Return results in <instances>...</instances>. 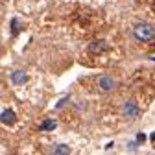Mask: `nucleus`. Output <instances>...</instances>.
Segmentation results:
<instances>
[{
	"mask_svg": "<svg viewBox=\"0 0 155 155\" xmlns=\"http://www.w3.org/2000/svg\"><path fill=\"white\" fill-rule=\"evenodd\" d=\"M133 35H135L137 41L148 43V41H151V39L155 37V28L151 24H148V22H140V24H137L133 28Z\"/></svg>",
	"mask_w": 155,
	"mask_h": 155,
	"instance_id": "1",
	"label": "nucleus"
},
{
	"mask_svg": "<svg viewBox=\"0 0 155 155\" xmlns=\"http://www.w3.org/2000/svg\"><path fill=\"white\" fill-rule=\"evenodd\" d=\"M122 113H124L126 118L133 120V118H139V116H140V107L135 104V102H126L122 105Z\"/></svg>",
	"mask_w": 155,
	"mask_h": 155,
	"instance_id": "2",
	"label": "nucleus"
},
{
	"mask_svg": "<svg viewBox=\"0 0 155 155\" xmlns=\"http://www.w3.org/2000/svg\"><path fill=\"white\" fill-rule=\"evenodd\" d=\"M116 85H118V81H116L114 78H111V76H100L98 78V87L104 92H109V91L116 89Z\"/></svg>",
	"mask_w": 155,
	"mask_h": 155,
	"instance_id": "3",
	"label": "nucleus"
},
{
	"mask_svg": "<svg viewBox=\"0 0 155 155\" xmlns=\"http://www.w3.org/2000/svg\"><path fill=\"white\" fill-rule=\"evenodd\" d=\"M0 122H2L4 126H13L17 122V114L13 109H4L2 113H0Z\"/></svg>",
	"mask_w": 155,
	"mask_h": 155,
	"instance_id": "4",
	"label": "nucleus"
},
{
	"mask_svg": "<svg viewBox=\"0 0 155 155\" xmlns=\"http://www.w3.org/2000/svg\"><path fill=\"white\" fill-rule=\"evenodd\" d=\"M9 80H11L13 85H24L28 81V74L24 70H13L11 76H9Z\"/></svg>",
	"mask_w": 155,
	"mask_h": 155,
	"instance_id": "5",
	"label": "nucleus"
},
{
	"mask_svg": "<svg viewBox=\"0 0 155 155\" xmlns=\"http://www.w3.org/2000/svg\"><path fill=\"white\" fill-rule=\"evenodd\" d=\"M107 50V43L104 41V39H98V41H92L89 45V52L91 54H102Z\"/></svg>",
	"mask_w": 155,
	"mask_h": 155,
	"instance_id": "6",
	"label": "nucleus"
},
{
	"mask_svg": "<svg viewBox=\"0 0 155 155\" xmlns=\"http://www.w3.org/2000/svg\"><path fill=\"white\" fill-rule=\"evenodd\" d=\"M55 127H57V120H54V118H46L39 124V131H54Z\"/></svg>",
	"mask_w": 155,
	"mask_h": 155,
	"instance_id": "7",
	"label": "nucleus"
},
{
	"mask_svg": "<svg viewBox=\"0 0 155 155\" xmlns=\"http://www.w3.org/2000/svg\"><path fill=\"white\" fill-rule=\"evenodd\" d=\"M54 153L55 155H68L70 153V148L67 144H57V146H54Z\"/></svg>",
	"mask_w": 155,
	"mask_h": 155,
	"instance_id": "8",
	"label": "nucleus"
},
{
	"mask_svg": "<svg viewBox=\"0 0 155 155\" xmlns=\"http://www.w3.org/2000/svg\"><path fill=\"white\" fill-rule=\"evenodd\" d=\"M18 31H21V21H18V18H13L11 21V35L17 37Z\"/></svg>",
	"mask_w": 155,
	"mask_h": 155,
	"instance_id": "9",
	"label": "nucleus"
},
{
	"mask_svg": "<svg viewBox=\"0 0 155 155\" xmlns=\"http://www.w3.org/2000/svg\"><path fill=\"white\" fill-rule=\"evenodd\" d=\"M146 139H148V137H146L144 133H139V135H137V140H135V142L140 146V144H144V142H146Z\"/></svg>",
	"mask_w": 155,
	"mask_h": 155,
	"instance_id": "10",
	"label": "nucleus"
},
{
	"mask_svg": "<svg viewBox=\"0 0 155 155\" xmlns=\"http://www.w3.org/2000/svg\"><path fill=\"white\" fill-rule=\"evenodd\" d=\"M68 100H70V96H65L63 100H59V102H57V105H55V107H57V109H59V107H63V105H65V104H67Z\"/></svg>",
	"mask_w": 155,
	"mask_h": 155,
	"instance_id": "11",
	"label": "nucleus"
},
{
	"mask_svg": "<svg viewBox=\"0 0 155 155\" xmlns=\"http://www.w3.org/2000/svg\"><path fill=\"white\" fill-rule=\"evenodd\" d=\"M113 146H114V142H109V144H105V150H111Z\"/></svg>",
	"mask_w": 155,
	"mask_h": 155,
	"instance_id": "12",
	"label": "nucleus"
},
{
	"mask_svg": "<svg viewBox=\"0 0 155 155\" xmlns=\"http://www.w3.org/2000/svg\"><path fill=\"white\" fill-rule=\"evenodd\" d=\"M150 139H151V140H155V131H153V133L150 135Z\"/></svg>",
	"mask_w": 155,
	"mask_h": 155,
	"instance_id": "13",
	"label": "nucleus"
},
{
	"mask_svg": "<svg viewBox=\"0 0 155 155\" xmlns=\"http://www.w3.org/2000/svg\"><path fill=\"white\" fill-rule=\"evenodd\" d=\"M151 59H153V61H155V57H151Z\"/></svg>",
	"mask_w": 155,
	"mask_h": 155,
	"instance_id": "14",
	"label": "nucleus"
},
{
	"mask_svg": "<svg viewBox=\"0 0 155 155\" xmlns=\"http://www.w3.org/2000/svg\"><path fill=\"white\" fill-rule=\"evenodd\" d=\"M33 2H37V0H33Z\"/></svg>",
	"mask_w": 155,
	"mask_h": 155,
	"instance_id": "15",
	"label": "nucleus"
}]
</instances>
